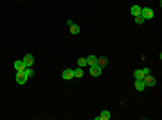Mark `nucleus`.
<instances>
[{
  "mask_svg": "<svg viewBox=\"0 0 162 120\" xmlns=\"http://www.w3.org/2000/svg\"><path fill=\"white\" fill-rule=\"evenodd\" d=\"M141 16L144 20H151L153 16H155V13H153L151 7H141Z\"/></svg>",
  "mask_w": 162,
  "mask_h": 120,
  "instance_id": "nucleus-1",
  "label": "nucleus"
},
{
  "mask_svg": "<svg viewBox=\"0 0 162 120\" xmlns=\"http://www.w3.org/2000/svg\"><path fill=\"white\" fill-rule=\"evenodd\" d=\"M14 81H16V84H25L29 79H27V75L23 74V70L22 72H16V75H14Z\"/></svg>",
  "mask_w": 162,
  "mask_h": 120,
  "instance_id": "nucleus-2",
  "label": "nucleus"
},
{
  "mask_svg": "<svg viewBox=\"0 0 162 120\" xmlns=\"http://www.w3.org/2000/svg\"><path fill=\"white\" fill-rule=\"evenodd\" d=\"M148 74H150V68H139V70L133 72V77L135 79H144Z\"/></svg>",
  "mask_w": 162,
  "mask_h": 120,
  "instance_id": "nucleus-3",
  "label": "nucleus"
},
{
  "mask_svg": "<svg viewBox=\"0 0 162 120\" xmlns=\"http://www.w3.org/2000/svg\"><path fill=\"white\" fill-rule=\"evenodd\" d=\"M61 77L65 79V81H70V79H74V70L72 68H65L61 72Z\"/></svg>",
  "mask_w": 162,
  "mask_h": 120,
  "instance_id": "nucleus-4",
  "label": "nucleus"
},
{
  "mask_svg": "<svg viewBox=\"0 0 162 120\" xmlns=\"http://www.w3.org/2000/svg\"><path fill=\"white\" fill-rule=\"evenodd\" d=\"M88 68H90V74H92L94 77H99L101 72H103V68H101L99 65H92V66H88Z\"/></svg>",
  "mask_w": 162,
  "mask_h": 120,
  "instance_id": "nucleus-5",
  "label": "nucleus"
},
{
  "mask_svg": "<svg viewBox=\"0 0 162 120\" xmlns=\"http://www.w3.org/2000/svg\"><path fill=\"white\" fill-rule=\"evenodd\" d=\"M112 118V113L108 109H104V111H101V115H97L95 117V120H110Z\"/></svg>",
  "mask_w": 162,
  "mask_h": 120,
  "instance_id": "nucleus-6",
  "label": "nucleus"
},
{
  "mask_svg": "<svg viewBox=\"0 0 162 120\" xmlns=\"http://www.w3.org/2000/svg\"><path fill=\"white\" fill-rule=\"evenodd\" d=\"M22 61H23V65H25V66H32V63H34V58H32L31 54H25Z\"/></svg>",
  "mask_w": 162,
  "mask_h": 120,
  "instance_id": "nucleus-7",
  "label": "nucleus"
},
{
  "mask_svg": "<svg viewBox=\"0 0 162 120\" xmlns=\"http://www.w3.org/2000/svg\"><path fill=\"white\" fill-rule=\"evenodd\" d=\"M142 81H144V84H146V86H155V77H153L151 74H148V75H146V77L142 79Z\"/></svg>",
  "mask_w": 162,
  "mask_h": 120,
  "instance_id": "nucleus-8",
  "label": "nucleus"
},
{
  "mask_svg": "<svg viewBox=\"0 0 162 120\" xmlns=\"http://www.w3.org/2000/svg\"><path fill=\"white\" fill-rule=\"evenodd\" d=\"M144 88H146V84H144L142 79H135V90L137 92H144Z\"/></svg>",
  "mask_w": 162,
  "mask_h": 120,
  "instance_id": "nucleus-9",
  "label": "nucleus"
},
{
  "mask_svg": "<svg viewBox=\"0 0 162 120\" xmlns=\"http://www.w3.org/2000/svg\"><path fill=\"white\" fill-rule=\"evenodd\" d=\"M23 68H25V65H23V61H22V59L14 61V70H16V72H22Z\"/></svg>",
  "mask_w": 162,
  "mask_h": 120,
  "instance_id": "nucleus-10",
  "label": "nucleus"
},
{
  "mask_svg": "<svg viewBox=\"0 0 162 120\" xmlns=\"http://www.w3.org/2000/svg\"><path fill=\"white\" fill-rule=\"evenodd\" d=\"M130 13H132L133 16H141V5H132V9H130Z\"/></svg>",
  "mask_w": 162,
  "mask_h": 120,
  "instance_id": "nucleus-11",
  "label": "nucleus"
},
{
  "mask_svg": "<svg viewBox=\"0 0 162 120\" xmlns=\"http://www.w3.org/2000/svg\"><path fill=\"white\" fill-rule=\"evenodd\" d=\"M86 65H88V66L97 65V56H88V58H86Z\"/></svg>",
  "mask_w": 162,
  "mask_h": 120,
  "instance_id": "nucleus-12",
  "label": "nucleus"
},
{
  "mask_svg": "<svg viewBox=\"0 0 162 120\" xmlns=\"http://www.w3.org/2000/svg\"><path fill=\"white\" fill-rule=\"evenodd\" d=\"M83 74H85V68H81V66L74 68V77H76V79H79V77H83Z\"/></svg>",
  "mask_w": 162,
  "mask_h": 120,
  "instance_id": "nucleus-13",
  "label": "nucleus"
},
{
  "mask_svg": "<svg viewBox=\"0 0 162 120\" xmlns=\"http://www.w3.org/2000/svg\"><path fill=\"white\" fill-rule=\"evenodd\" d=\"M97 65H99L101 68H104V66L108 65V58H103V56H101V58H97Z\"/></svg>",
  "mask_w": 162,
  "mask_h": 120,
  "instance_id": "nucleus-14",
  "label": "nucleus"
},
{
  "mask_svg": "<svg viewBox=\"0 0 162 120\" xmlns=\"http://www.w3.org/2000/svg\"><path fill=\"white\" fill-rule=\"evenodd\" d=\"M23 74L27 75V79H31L32 75H34V70H32V66H25L23 68Z\"/></svg>",
  "mask_w": 162,
  "mask_h": 120,
  "instance_id": "nucleus-15",
  "label": "nucleus"
},
{
  "mask_svg": "<svg viewBox=\"0 0 162 120\" xmlns=\"http://www.w3.org/2000/svg\"><path fill=\"white\" fill-rule=\"evenodd\" d=\"M79 25H78V23H72V25H70V34H79Z\"/></svg>",
  "mask_w": 162,
  "mask_h": 120,
  "instance_id": "nucleus-16",
  "label": "nucleus"
},
{
  "mask_svg": "<svg viewBox=\"0 0 162 120\" xmlns=\"http://www.w3.org/2000/svg\"><path fill=\"white\" fill-rule=\"evenodd\" d=\"M78 66L86 68V66H88V65H86V58H79V59H78Z\"/></svg>",
  "mask_w": 162,
  "mask_h": 120,
  "instance_id": "nucleus-17",
  "label": "nucleus"
},
{
  "mask_svg": "<svg viewBox=\"0 0 162 120\" xmlns=\"http://www.w3.org/2000/svg\"><path fill=\"white\" fill-rule=\"evenodd\" d=\"M135 23H137V25H142V23H144V18H142V16H135Z\"/></svg>",
  "mask_w": 162,
  "mask_h": 120,
  "instance_id": "nucleus-18",
  "label": "nucleus"
}]
</instances>
